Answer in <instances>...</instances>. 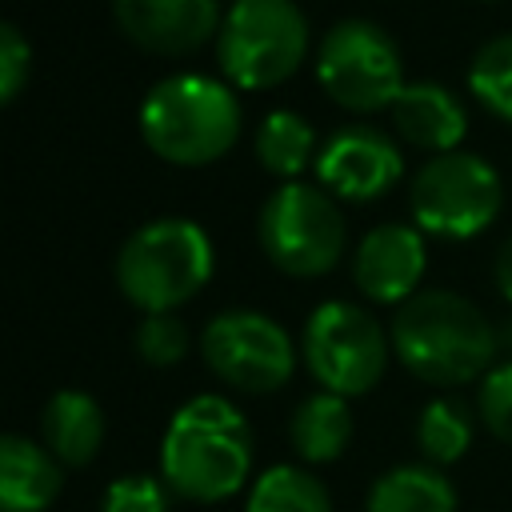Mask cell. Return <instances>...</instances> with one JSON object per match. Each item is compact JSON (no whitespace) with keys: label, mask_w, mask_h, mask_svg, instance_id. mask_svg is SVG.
Instances as JSON below:
<instances>
[{"label":"cell","mask_w":512,"mask_h":512,"mask_svg":"<svg viewBox=\"0 0 512 512\" xmlns=\"http://www.w3.org/2000/svg\"><path fill=\"white\" fill-rule=\"evenodd\" d=\"M32 76V48L16 24H0V104H12Z\"/></svg>","instance_id":"484cf974"},{"label":"cell","mask_w":512,"mask_h":512,"mask_svg":"<svg viewBox=\"0 0 512 512\" xmlns=\"http://www.w3.org/2000/svg\"><path fill=\"white\" fill-rule=\"evenodd\" d=\"M44 448L64 468H84L104 444V412L80 388H60L40 412Z\"/></svg>","instance_id":"2e32d148"},{"label":"cell","mask_w":512,"mask_h":512,"mask_svg":"<svg viewBox=\"0 0 512 512\" xmlns=\"http://www.w3.org/2000/svg\"><path fill=\"white\" fill-rule=\"evenodd\" d=\"M64 488V464L36 440H0V512H44Z\"/></svg>","instance_id":"9a60e30c"},{"label":"cell","mask_w":512,"mask_h":512,"mask_svg":"<svg viewBox=\"0 0 512 512\" xmlns=\"http://www.w3.org/2000/svg\"><path fill=\"white\" fill-rule=\"evenodd\" d=\"M120 32L156 56H184L220 36V0H112Z\"/></svg>","instance_id":"7c38bea8"},{"label":"cell","mask_w":512,"mask_h":512,"mask_svg":"<svg viewBox=\"0 0 512 512\" xmlns=\"http://www.w3.org/2000/svg\"><path fill=\"white\" fill-rule=\"evenodd\" d=\"M468 88L492 116L512 124V32H500L476 48L468 64Z\"/></svg>","instance_id":"7402d4cb"},{"label":"cell","mask_w":512,"mask_h":512,"mask_svg":"<svg viewBox=\"0 0 512 512\" xmlns=\"http://www.w3.org/2000/svg\"><path fill=\"white\" fill-rule=\"evenodd\" d=\"M316 80L340 108L380 112L404 92V60L380 24L348 16L324 32L316 48Z\"/></svg>","instance_id":"9c48e42d"},{"label":"cell","mask_w":512,"mask_h":512,"mask_svg":"<svg viewBox=\"0 0 512 512\" xmlns=\"http://www.w3.org/2000/svg\"><path fill=\"white\" fill-rule=\"evenodd\" d=\"M136 352L152 368H172L188 356V324L176 312H152L136 328Z\"/></svg>","instance_id":"603a6c76"},{"label":"cell","mask_w":512,"mask_h":512,"mask_svg":"<svg viewBox=\"0 0 512 512\" xmlns=\"http://www.w3.org/2000/svg\"><path fill=\"white\" fill-rule=\"evenodd\" d=\"M212 276V240L188 216L140 224L116 252V284L144 316L176 312Z\"/></svg>","instance_id":"277c9868"},{"label":"cell","mask_w":512,"mask_h":512,"mask_svg":"<svg viewBox=\"0 0 512 512\" xmlns=\"http://www.w3.org/2000/svg\"><path fill=\"white\" fill-rule=\"evenodd\" d=\"M312 168L324 192H336L352 204H368L404 176V152L376 124H344L320 144Z\"/></svg>","instance_id":"8fae6325"},{"label":"cell","mask_w":512,"mask_h":512,"mask_svg":"<svg viewBox=\"0 0 512 512\" xmlns=\"http://www.w3.org/2000/svg\"><path fill=\"white\" fill-rule=\"evenodd\" d=\"M288 440L292 452L304 464H332L352 444V408L336 392H312L304 396L288 416Z\"/></svg>","instance_id":"e0dca14e"},{"label":"cell","mask_w":512,"mask_h":512,"mask_svg":"<svg viewBox=\"0 0 512 512\" xmlns=\"http://www.w3.org/2000/svg\"><path fill=\"white\" fill-rule=\"evenodd\" d=\"M392 112V128L400 132L404 144L424 148L432 156L456 152V144L468 132V112L460 104V96L436 80H416L404 84V92L396 96Z\"/></svg>","instance_id":"5bb4252c"},{"label":"cell","mask_w":512,"mask_h":512,"mask_svg":"<svg viewBox=\"0 0 512 512\" xmlns=\"http://www.w3.org/2000/svg\"><path fill=\"white\" fill-rule=\"evenodd\" d=\"M252 472V428L224 396H192L168 420L160 440V480L172 496L216 504L236 496Z\"/></svg>","instance_id":"7a4b0ae2"},{"label":"cell","mask_w":512,"mask_h":512,"mask_svg":"<svg viewBox=\"0 0 512 512\" xmlns=\"http://www.w3.org/2000/svg\"><path fill=\"white\" fill-rule=\"evenodd\" d=\"M256 236L264 256L300 280L332 272L348 244L344 212L336 200L324 188L300 180H284L276 192H268L256 216Z\"/></svg>","instance_id":"8992f818"},{"label":"cell","mask_w":512,"mask_h":512,"mask_svg":"<svg viewBox=\"0 0 512 512\" xmlns=\"http://www.w3.org/2000/svg\"><path fill=\"white\" fill-rule=\"evenodd\" d=\"M392 336H384L380 320L352 300H324L304 320L300 356L320 384V392L364 396L380 384L388 368Z\"/></svg>","instance_id":"52a82bcc"},{"label":"cell","mask_w":512,"mask_h":512,"mask_svg":"<svg viewBox=\"0 0 512 512\" xmlns=\"http://www.w3.org/2000/svg\"><path fill=\"white\" fill-rule=\"evenodd\" d=\"M416 444H420L424 464L432 468L456 464L472 444V412L452 396L428 400L416 416Z\"/></svg>","instance_id":"44dd1931"},{"label":"cell","mask_w":512,"mask_h":512,"mask_svg":"<svg viewBox=\"0 0 512 512\" xmlns=\"http://www.w3.org/2000/svg\"><path fill=\"white\" fill-rule=\"evenodd\" d=\"M476 412H480V424H484L496 440L512 444V360L492 364V368L484 372L480 396H476Z\"/></svg>","instance_id":"cb8c5ba5"},{"label":"cell","mask_w":512,"mask_h":512,"mask_svg":"<svg viewBox=\"0 0 512 512\" xmlns=\"http://www.w3.org/2000/svg\"><path fill=\"white\" fill-rule=\"evenodd\" d=\"M424 232L416 224H376L360 236L352 256V280L356 288L376 304H404L416 296V284L424 276Z\"/></svg>","instance_id":"4fadbf2b"},{"label":"cell","mask_w":512,"mask_h":512,"mask_svg":"<svg viewBox=\"0 0 512 512\" xmlns=\"http://www.w3.org/2000/svg\"><path fill=\"white\" fill-rule=\"evenodd\" d=\"M496 288H500V296L512 304V236L500 244V252H496Z\"/></svg>","instance_id":"4316f807"},{"label":"cell","mask_w":512,"mask_h":512,"mask_svg":"<svg viewBox=\"0 0 512 512\" xmlns=\"http://www.w3.org/2000/svg\"><path fill=\"white\" fill-rule=\"evenodd\" d=\"M308 56V20L296 0H232L216 60L236 88H276Z\"/></svg>","instance_id":"5b68a950"},{"label":"cell","mask_w":512,"mask_h":512,"mask_svg":"<svg viewBox=\"0 0 512 512\" xmlns=\"http://www.w3.org/2000/svg\"><path fill=\"white\" fill-rule=\"evenodd\" d=\"M412 220L440 240H468L484 232L504 204L500 172L476 152H444L416 168L408 184Z\"/></svg>","instance_id":"ba28073f"},{"label":"cell","mask_w":512,"mask_h":512,"mask_svg":"<svg viewBox=\"0 0 512 512\" xmlns=\"http://www.w3.org/2000/svg\"><path fill=\"white\" fill-rule=\"evenodd\" d=\"M364 512H456V488L432 464H396L372 480Z\"/></svg>","instance_id":"ac0fdd59"},{"label":"cell","mask_w":512,"mask_h":512,"mask_svg":"<svg viewBox=\"0 0 512 512\" xmlns=\"http://www.w3.org/2000/svg\"><path fill=\"white\" fill-rule=\"evenodd\" d=\"M320 148H316V128L292 112V108H276L260 120L256 128V160L272 172V176H300L308 164H316Z\"/></svg>","instance_id":"d6986e66"},{"label":"cell","mask_w":512,"mask_h":512,"mask_svg":"<svg viewBox=\"0 0 512 512\" xmlns=\"http://www.w3.org/2000/svg\"><path fill=\"white\" fill-rule=\"evenodd\" d=\"M244 512H332V496L316 472L300 464H272L248 488Z\"/></svg>","instance_id":"ffe728a7"},{"label":"cell","mask_w":512,"mask_h":512,"mask_svg":"<svg viewBox=\"0 0 512 512\" xmlns=\"http://www.w3.org/2000/svg\"><path fill=\"white\" fill-rule=\"evenodd\" d=\"M168 484L156 480V476H120L108 484L104 500H100V512H168Z\"/></svg>","instance_id":"d4e9b609"},{"label":"cell","mask_w":512,"mask_h":512,"mask_svg":"<svg viewBox=\"0 0 512 512\" xmlns=\"http://www.w3.org/2000/svg\"><path fill=\"white\" fill-rule=\"evenodd\" d=\"M200 356L236 392H276L296 372V344L284 324L252 308H228L200 332Z\"/></svg>","instance_id":"30bf717a"},{"label":"cell","mask_w":512,"mask_h":512,"mask_svg":"<svg viewBox=\"0 0 512 512\" xmlns=\"http://www.w3.org/2000/svg\"><path fill=\"white\" fill-rule=\"evenodd\" d=\"M388 336L400 364L432 388L484 380L500 352V336L488 316L468 296L448 288H420L408 296L396 308Z\"/></svg>","instance_id":"6da1fadb"},{"label":"cell","mask_w":512,"mask_h":512,"mask_svg":"<svg viewBox=\"0 0 512 512\" xmlns=\"http://www.w3.org/2000/svg\"><path fill=\"white\" fill-rule=\"evenodd\" d=\"M244 112L236 92L200 72H176L148 88L140 104L144 144L180 168H200L220 160L240 136Z\"/></svg>","instance_id":"3957f363"}]
</instances>
